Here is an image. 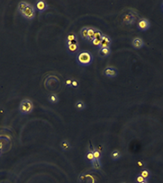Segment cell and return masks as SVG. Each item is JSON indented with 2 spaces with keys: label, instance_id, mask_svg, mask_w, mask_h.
Returning a JSON list of instances; mask_svg holds the SVG:
<instances>
[{
  "label": "cell",
  "instance_id": "30",
  "mask_svg": "<svg viewBox=\"0 0 163 183\" xmlns=\"http://www.w3.org/2000/svg\"><path fill=\"white\" fill-rule=\"evenodd\" d=\"M160 9H161V11L163 12V1L161 2V5H160Z\"/></svg>",
  "mask_w": 163,
  "mask_h": 183
},
{
  "label": "cell",
  "instance_id": "13",
  "mask_svg": "<svg viewBox=\"0 0 163 183\" xmlns=\"http://www.w3.org/2000/svg\"><path fill=\"white\" fill-rule=\"evenodd\" d=\"M122 156V152L120 150H117V149H114V150L112 151L111 154H110V158L113 161H117L119 159H121Z\"/></svg>",
  "mask_w": 163,
  "mask_h": 183
},
{
  "label": "cell",
  "instance_id": "26",
  "mask_svg": "<svg viewBox=\"0 0 163 183\" xmlns=\"http://www.w3.org/2000/svg\"><path fill=\"white\" fill-rule=\"evenodd\" d=\"M145 179L142 177V176L140 175L139 173L137 174V175L136 176V180H135V181L136 183H141V182H143V181H145Z\"/></svg>",
  "mask_w": 163,
  "mask_h": 183
},
{
  "label": "cell",
  "instance_id": "20",
  "mask_svg": "<svg viewBox=\"0 0 163 183\" xmlns=\"http://www.w3.org/2000/svg\"><path fill=\"white\" fill-rule=\"evenodd\" d=\"M80 36L82 39H83L84 41H88V27L82 28V29L80 30Z\"/></svg>",
  "mask_w": 163,
  "mask_h": 183
},
{
  "label": "cell",
  "instance_id": "27",
  "mask_svg": "<svg viewBox=\"0 0 163 183\" xmlns=\"http://www.w3.org/2000/svg\"><path fill=\"white\" fill-rule=\"evenodd\" d=\"M65 84L67 87H71L72 86V79H67V80H66Z\"/></svg>",
  "mask_w": 163,
  "mask_h": 183
},
{
  "label": "cell",
  "instance_id": "31",
  "mask_svg": "<svg viewBox=\"0 0 163 183\" xmlns=\"http://www.w3.org/2000/svg\"><path fill=\"white\" fill-rule=\"evenodd\" d=\"M141 183H149V181L147 180H145V181H143V182H141Z\"/></svg>",
  "mask_w": 163,
  "mask_h": 183
},
{
  "label": "cell",
  "instance_id": "19",
  "mask_svg": "<svg viewBox=\"0 0 163 183\" xmlns=\"http://www.w3.org/2000/svg\"><path fill=\"white\" fill-rule=\"evenodd\" d=\"M96 29L97 28L93 27H88V42H91L93 40Z\"/></svg>",
  "mask_w": 163,
  "mask_h": 183
},
{
  "label": "cell",
  "instance_id": "21",
  "mask_svg": "<svg viewBox=\"0 0 163 183\" xmlns=\"http://www.w3.org/2000/svg\"><path fill=\"white\" fill-rule=\"evenodd\" d=\"M85 157H86L87 161H89L90 163L93 162L94 160H95V158H94V156H93V153H92V149H89L87 152H86V155H85Z\"/></svg>",
  "mask_w": 163,
  "mask_h": 183
},
{
  "label": "cell",
  "instance_id": "23",
  "mask_svg": "<svg viewBox=\"0 0 163 183\" xmlns=\"http://www.w3.org/2000/svg\"><path fill=\"white\" fill-rule=\"evenodd\" d=\"M28 2H26V1H21L19 3V5H18V11H19V13H21V11L25 9L26 7H27V5H28Z\"/></svg>",
  "mask_w": 163,
  "mask_h": 183
},
{
  "label": "cell",
  "instance_id": "4",
  "mask_svg": "<svg viewBox=\"0 0 163 183\" xmlns=\"http://www.w3.org/2000/svg\"><path fill=\"white\" fill-rule=\"evenodd\" d=\"M151 28V22L148 19L145 18H140L137 21V29L139 31L145 32L147 31Z\"/></svg>",
  "mask_w": 163,
  "mask_h": 183
},
{
  "label": "cell",
  "instance_id": "15",
  "mask_svg": "<svg viewBox=\"0 0 163 183\" xmlns=\"http://www.w3.org/2000/svg\"><path fill=\"white\" fill-rule=\"evenodd\" d=\"M48 101H49V102L52 103V104H57V103L59 102V101L58 94H57V93L49 94V96H48Z\"/></svg>",
  "mask_w": 163,
  "mask_h": 183
},
{
  "label": "cell",
  "instance_id": "1",
  "mask_svg": "<svg viewBox=\"0 0 163 183\" xmlns=\"http://www.w3.org/2000/svg\"><path fill=\"white\" fill-rule=\"evenodd\" d=\"M93 55L89 51H83L76 56V61L82 67H87L93 62Z\"/></svg>",
  "mask_w": 163,
  "mask_h": 183
},
{
  "label": "cell",
  "instance_id": "11",
  "mask_svg": "<svg viewBox=\"0 0 163 183\" xmlns=\"http://www.w3.org/2000/svg\"><path fill=\"white\" fill-rule=\"evenodd\" d=\"M66 47H67V52L71 55L77 54V52H79V50H80V45H79V44L68 45H66Z\"/></svg>",
  "mask_w": 163,
  "mask_h": 183
},
{
  "label": "cell",
  "instance_id": "28",
  "mask_svg": "<svg viewBox=\"0 0 163 183\" xmlns=\"http://www.w3.org/2000/svg\"><path fill=\"white\" fill-rule=\"evenodd\" d=\"M78 85H79V84L76 80H72V86L73 87L76 88V87H78Z\"/></svg>",
  "mask_w": 163,
  "mask_h": 183
},
{
  "label": "cell",
  "instance_id": "29",
  "mask_svg": "<svg viewBox=\"0 0 163 183\" xmlns=\"http://www.w3.org/2000/svg\"><path fill=\"white\" fill-rule=\"evenodd\" d=\"M137 165H138V166H140V167H143V166H145V163L142 162V161H138Z\"/></svg>",
  "mask_w": 163,
  "mask_h": 183
},
{
  "label": "cell",
  "instance_id": "7",
  "mask_svg": "<svg viewBox=\"0 0 163 183\" xmlns=\"http://www.w3.org/2000/svg\"><path fill=\"white\" fill-rule=\"evenodd\" d=\"M131 45L135 49H141L145 46V42L141 37H134L131 41Z\"/></svg>",
  "mask_w": 163,
  "mask_h": 183
},
{
  "label": "cell",
  "instance_id": "14",
  "mask_svg": "<svg viewBox=\"0 0 163 183\" xmlns=\"http://www.w3.org/2000/svg\"><path fill=\"white\" fill-rule=\"evenodd\" d=\"M111 47L108 48H101V49H98V54L100 55L101 57H104V58H106L111 55Z\"/></svg>",
  "mask_w": 163,
  "mask_h": 183
},
{
  "label": "cell",
  "instance_id": "16",
  "mask_svg": "<svg viewBox=\"0 0 163 183\" xmlns=\"http://www.w3.org/2000/svg\"><path fill=\"white\" fill-rule=\"evenodd\" d=\"M91 167L94 171H97V172H99L101 168H102V164H101V161H98V160H94L93 162L91 163Z\"/></svg>",
  "mask_w": 163,
  "mask_h": 183
},
{
  "label": "cell",
  "instance_id": "6",
  "mask_svg": "<svg viewBox=\"0 0 163 183\" xmlns=\"http://www.w3.org/2000/svg\"><path fill=\"white\" fill-rule=\"evenodd\" d=\"M76 44H79L78 37H77L76 34V33H69L67 35V38H66V45H76Z\"/></svg>",
  "mask_w": 163,
  "mask_h": 183
},
{
  "label": "cell",
  "instance_id": "10",
  "mask_svg": "<svg viewBox=\"0 0 163 183\" xmlns=\"http://www.w3.org/2000/svg\"><path fill=\"white\" fill-rule=\"evenodd\" d=\"M47 8H48L47 3L45 1H43V0H39V1L36 2V9L39 13H41V14L47 10Z\"/></svg>",
  "mask_w": 163,
  "mask_h": 183
},
{
  "label": "cell",
  "instance_id": "25",
  "mask_svg": "<svg viewBox=\"0 0 163 183\" xmlns=\"http://www.w3.org/2000/svg\"><path fill=\"white\" fill-rule=\"evenodd\" d=\"M103 36H104V34H103L99 29H96L95 34H94V38H102Z\"/></svg>",
  "mask_w": 163,
  "mask_h": 183
},
{
  "label": "cell",
  "instance_id": "5",
  "mask_svg": "<svg viewBox=\"0 0 163 183\" xmlns=\"http://www.w3.org/2000/svg\"><path fill=\"white\" fill-rule=\"evenodd\" d=\"M103 74L107 78H114L118 75V69L114 67H112V66H108V67L105 68V69L103 70Z\"/></svg>",
  "mask_w": 163,
  "mask_h": 183
},
{
  "label": "cell",
  "instance_id": "8",
  "mask_svg": "<svg viewBox=\"0 0 163 183\" xmlns=\"http://www.w3.org/2000/svg\"><path fill=\"white\" fill-rule=\"evenodd\" d=\"M112 45V38L109 37L106 35H104L102 37V41H101V44L98 47V49H101V48H108L111 47Z\"/></svg>",
  "mask_w": 163,
  "mask_h": 183
},
{
  "label": "cell",
  "instance_id": "22",
  "mask_svg": "<svg viewBox=\"0 0 163 183\" xmlns=\"http://www.w3.org/2000/svg\"><path fill=\"white\" fill-rule=\"evenodd\" d=\"M92 149V153H93V156H94V158L96 160H98V161H101V152L97 149Z\"/></svg>",
  "mask_w": 163,
  "mask_h": 183
},
{
  "label": "cell",
  "instance_id": "18",
  "mask_svg": "<svg viewBox=\"0 0 163 183\" xmlns=\"http://www.w3.org/2000/svg\"><path fill=\"white\" fill-rule=\"evenodd\" d=\"M139 174L145 179V180H149L152 177V173L148 169H143L139 173Z\"/></svg>",
  "mask_w": 163,
  "mask_h": 183
},
{
  "label": "cell",
  "instance_id": "9",
  "mask_svg": "<svg viewBox=\"0 0 163 183\" xmlns=\"http://www.w3.org/2000/svg\"><path fill=\"white\" fill-rule=\"evenodd\" d=\"M122 21L127 25H130L134 24L136 21V16L132 14H126L122 16Z\"/></svg>",
  "mask_w": 163,
  "mask_h": 183
},
{
  "label": "cell",
  "instance_id": "2",
  "mask_svg": "<svg viewBox=\"0 0 163 183\" xmlns=\"http://www.w3.org/2000/svg\"><path fill=\"white\" fill-rule=\"evenodd\" d=\"M33 109H34V105L29 99H24L20 103L19 111L21 115H28L32 113Z\"/></svg>",
  "mask_w": 163,
  "mask_h": 183
},
{
  "label": "cell",
  "instance_id": "17",
  "mask_svg": "<svg viewBox=\"0 0 163 183\" xmlns=\"http://www.w3.org/2000/svg\"><path fill=\"white\" fill-rule=\"evenodd\" d=\"M74 108H76L77 110H79V111H82V110L86 109V104H85V102L83 101L79 100V101H77L76 102V104H74Z\"/></svg>",
  "mask_w": 163,
  "mask_h": 183
},
{
  "label": "cell",
  "instance_id": "24",
  "mask_svg": "<svg viewBox=\"0 0 163 183\" xmlns=\"http://www.w3.org/2000/svg\"><path fill=\"white\" fill-rule=\"evenodd\" d=\"M101 41H102V38H94L91 43L93 45L97 46V47H99L100 44H101Z\"/></svg>",
  "mask_w": 163,
  "mask_h": 183
},
{
  "label": "cell",
  "instance_id": "32",
  "mask_svg": "<svg viewBox=\"0 0 163 183\" xmlns=\"http://www.w3.org/2000/svg\"><path fill=\"white\" fill-rule=\"evenodd\" d=\"M2 154H3V151H2V149H0V156H2Z\"/></svg>",
  "mask_w": 163,
  "mask_h": 183
},
{
  "label": "cell",
  "instance_id": "12",
  "mask_svg": "<svg viewBox=\"0 0 163 183\" xmlns=\"http://www.w3.org/2000/svg\"><path fill=\"white\" fill-rule=\"evenodd\" d=\"M59 146H60L61 150L64 151V152L69 151V150H71V149H72L71 143L68 141L67 140H61V142H60V144H59Z\"/></svg>",
  "mask_w": 163,
  "mask_h": 183
},
{
  "label": "cell",
  "instance_id": "3",
  "mask_svg": "<svg viewBox=\"0 0 163 183\" xmlns=\"http://www.w3.org/2000/svg\"><path fill=\"white\" fill-rule=\"evenodd\" d=\"M20 14L24 19L28 20V21H32L36 17V7L31 4H28L27 7L21 11Z\"/></svg>",
  "mask_w": 163,
  "mask_h": 183
}]
</instances>
